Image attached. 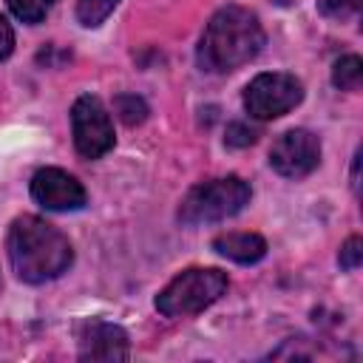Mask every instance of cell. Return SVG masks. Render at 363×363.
<instances>
[{"label":"cell","mask_w":363,"mask_h":363,"mask_svg":"<svg viewBox=\"0 0 363 363\" xmlns=\"http://www.w3.org/2000/svg\"><path fill=\"white\" fill-rule=\"evenodd\" d=\"M11 269L26 284H45L60 278L71 261L74 250L71 241L45 218L40 216H20L9 227L6 238Z\"/></svg>","instance_id":"cell-1"},{"label":"cell","mask_w":363,"mask_h":363,"mask_svg":"<svg viewBox=\"0 0 363 363\" xmlns=\"http://www.w3.org/2000/svg\"><path fill=\"white\" fill-rule=\"evenodd\" d=\"M264 40H267L264 28L250 9L224 6L210 17L199 40V51H196L199 68L207 74L235 71L261 54Z\"/></svg>","instance_id":"cell-2"},{"label":"cell","mask_w":363,"mask_h":363,"mask_svg":"<svg viewBox=\"0 0 363 363\" xmlns=\"http://www.w3.org/2000/svg\"><path fill=\"white\" fill-rule=\"evenodd\" d=\"M250 184L241 176H221L207 179L187 190V196L179 204V221L187 227L224 221L235 213H241L250 204Z\"/></svg>","instance_id":"cell-3"},{"label":"cell","mask_w":363,"mask_h":363,"mask_svg":"<svg viewBox=\"0 0 363 363\" xmlns=\"http://www.w3.org/2000/svg\"><path fill=\"white\" fill-rule=\"evenodd\" d=\"M227 272L216 267H190L156 295V309L164 318L199 315L227 292Z\"/></svg>","instance_id":"cell-4"},{"label":"cell","mask_w":363,"mask_h":363,"mask_svg":"<svg viewBox=\"0 0 363 363\" xmlns=\"http://www.w3.org/2000/svg\"><path fill=\"white\" fill-rule=\"evenodd\" d=\"M303 99V85L295 74L264 71L244 88V108L252 119H278Z\"/></svg>","instance_id":"cell-5"},{"label":"cell","mask_w":363,"mask_h":363,"mask_svg":"<svg viewBox=\"0 0 363 363\" xmlns=\"http://www.w3.org/2000/svg\"><path fill=\"white\" fill-rule=\"evenodd\" d=\"M71 130L74 147L82 159H99L113 147V125L111 113L99 102V96H79L71 108Z\"/></svg>","instance_id":"cell-6"},{"label":"cell","mask_w":363,"mask_h":363,"mask_svg":"<svg viewBox=\"0 0 363 363\" xmlns=\"http://www.w3.org/2000/svg\"><path fill=\"white\" fill-rule=\"evenodd\" d=\"M320 164V142L303 128L281 133L269 147V167L284 179H303Z\"/></svg>","instance_id":"cell-7"},{"label":"cell","mask_w":363,"mask_h":363,"mask_svg":"<svg viewBox=\"0 0 363 363\" xmlns=\"http://www.w3.org/2000/svg\"><path fill=\"white\" fill-rule=\"evenodd\" d=\"M31 199L40 207L54 210V213L82 210L85 201H88L85 187L68 170H60V167H43V170L34 173V179H31Z\"/></svg>","instance_id":"cell-8"},{"label":"cell","mask_w":363,"mask_h":363,"mask_svg":"<svg viewBox=\"0 0 363 363\" xmlns=\"http://www.w3.org/2000/svg\"><path fill=\"white\" fill-rule=\"evenodd\" d=\"M77 346H79V360H125L130 354L128 346V332L116 323L88 318L77 329Z\"/></svg>","instance_id":"cell-9"},{"label":"cell","mask_w":363,"mask_h":363,"mask_svg":"<svg viewBox=\"0 0 363 363\" xmlns=\"http://www.w3.org/2000/svg\"><path fill=\"white\" fill-rule=\"evenodd\" d=\"M213 250L235 264H255L267 255V241L258 233H224L213 238Z\"/></svg>","instance_id":"cell-10"},{"label":"cell","mask_w":363,"mask_h":363,"mask_svg":"<svg viewBox=\"0 0 363 363\" xmlns=\"http://www.w3.org/2000/svg\"><path fill=\"white\" fill-rule=\"evenodd\" d=\"M332 82L340 91H357L363 82V60L357 54H346L332 65Z\"/></svg>","instance_id":"cell-11"},{"label":"cell","mask_w":363,"mask_h":363,"mask_svg":"<svg viewBox=\"0 0 363 363\" xmlns=\"http://www.w3.org/2000/svg\"><path fill=\"white\" fill-rule=\"evenodd\" d=\"M116 6H119V0H79L77 3V20L85 28H96L111 17V11Z\"/></svg>","instance_id":"cell-12"},{"label":"cell","mask_w":363,"mask_h":363,"mask_svg":"<svg viewBox=\"0 0 363 363\" xmlns=\"http://www.w3.org/2000/svg\"><path fill=\"white\" fill-rule=\"evenodd\" d=\"M113 111H116V116L125 125H142L147 119V113H150L147 111V102L142 96H136V94H119L113 99Z\"/></svg>","instance_id":"cell-13"},{"label":"cell","mask_w":363,"mask_h":363,"mask_svg":"<svg viewBox=\"0 0 363 363\" xmlns=\"http://www.w3.org/2000/svg\"><path fill=\"white\" fill-rule=\"evenodd\" d=\"M6 3H9L11 14H14L17 20L34 26V23H40V20L51 11V6H54L57 0H6Z\"/></svg>","instance_id":"cell-14"},{"label":"cell","mask_w":363,"mask_h":363,"mask_svg":"<svg viewBox=\"0 0 363 363\" xmlns=\"http://www.w3.org/2000/svg\"><path fill=\"white\" fill-rule=\"evenodd\" d=\"M318 11L332 20H349L360 11V0H318Z\"/></svg>","instance_id":"cell-15"},{"label":"cell","mask_w":363,"mask_h":363,"mask_svg":"<svg viewBox=\"0 0 363 363\" xmlns=\"http://www.w3.org/2000/svg\"><path fill=\"white\" fill-rule=\"evenodd\" d=\"M360 261H363V238L352 235V238L340 247L337 264H340V269H357V267H360Z\"/></svg>","instance_id":"cell-16"},{"label":"cell","mask_w":363,"mask_h":363,"mask_svg":"<svg viewBox=\"0 0 363 363\" xmlns=\"http://www.w3.org/2000/svg\"><path fill=\"white\" fill-rule=\"evenodd\" d=\"M255 139H258V133H255L250 125H244V122L227 125V136H224V145H227V147H247V145H252Z\"/></svg>","instance_id":"cell-17"},{"label":"cell","mask_w":363,"mask_h":363,"mask_svg":"<svg viewBox=\"0 0 363 363\" xmlns=\"http://www.w3.org/2000/svg\"><path fill=\"white\" fill-rule=\"evenodd\" d=\"M14 51V31L9 26V20L0 14V60H6Z\"/></svg>","instance_id":"cell-18"}]
</instances>
